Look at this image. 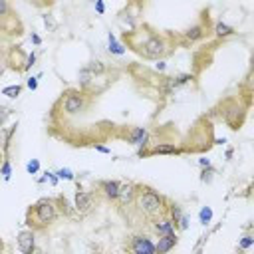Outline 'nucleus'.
I'll use <instances>...</instances> for the list:
<instances>
[{"instance_id":"nucleus-1","label":"nucleus","mask_w":254,"mask_h":254,"mask_svg":"<svg viewBox=\"0 0 254 254\" xmlns=\"http://www.w3.org/2000/svg\"><path fill=\"white\" fill-rule=\"evenodd\" d=\"M58 214H60V210H58L56 198H40L34 204H30V208L26 212V224L34 232L44 230L56 222Z\"/></svg>"},{"instance_id":"nucleus-2","label":"nucleus","mask_w":254,"mask_h":254,"mask_svg":"<svg viewBox=\"0 0 254 254\" xmlns=\"http://www.w3.org/2000/svg\"><path fill=\"white\" fill-rule=\"evenodd\" d=\"M129 46H131L133 52H137V54H141L143 58H149V60L163 58L171 50L169 38L161 32H149L145 38H141L139 42H131Z\"/></svg>"},{"instance_id":"nucleus-3","label":"nucleus","mask_w":254,"mask_h":254,"mask_svg":"<svg viewBox=\"0 0 254 254\" xmlns=\"http://www.w3.org/2000/svg\"><path fill=\"white\" fill-rule=\"evenodd\" d=\"M135 204H137V210L149 218H155L157 214H163L165 208H167V198L157 192L155 189L151 187H143V185H137V198H135Z\"/></svg>"},{"instance_id":"nucleus-4","label":"nucleus","mask_w":254,"mask_h":254,"mask_svg":"<svg viewBox=\"0 0 254 254\" xmlns=\"http://www.w3.org/2000/svg\"><path fill=\"white\" fill-rule=\"evenodd\" d=\"M87 95L83 91H69L64 99V111L65 115H79L87 109Z\"/></svg>"},{"instance_id":"nucleus-5","label":"nucleus","mask_w":254,"mask_h":254,"mask_svg":"<svg viewBox=\"0 0 254 254\" xmlns=\"http://www.w3.org/2000/svg\"><path fill=\"white\" fill-rule=\"evenodd\" d=\"M129 254H157L155 242L147 234H133L129 238Z\"/></svg>"},{"instance_id":"nucleus-6","label":"nucleus","mask_w":254,"mask_h":254,"mask_svg":"<svg viewBox=\"0 0 254 254\" xmlns=\"http://www.w3.org/2000/svg\"><path fill=\"white\" fill-rule=\"evenodd\" d=\"M151 228L157 236H167V234H177V226L175 222L167 216V214H161V216H155L153 222H151Z\"/></svg>"},{"instance_id":"nucleus-7","label":"nucleus","mask_w":254,"mask_h":254,"mask_svg":"<svg viewBox=\"0 0 254 254\" xmlns=\"http://www.w3.org/2000/svg\"><path fill=\"white\" fill-rule=\"evenodd\" d=\"M18 250L22 254H34L36 252V232L34 230H22L16 236Z\"/></svg>"},{"instance_id":"nucleus-8","label":"nucleus","mask_w":254,"mask_h":254,"mask_svg":"<svg viewBox=\"0 0 254 254\" xmlns=\"http://www.w3.org/2000/svg\"><path fill=\"white\" fill-rule=\"evenodd\" d=\"M95 206V196L91 190H77L75 192V210L79 214H87Z\"/></svg>"},{"instance_id":"nucleus-9","label":"nucleus","mask_w":254,"mask_h":254,"mask_svg":"<svg viewBox=\"0 0 254 254\" xmlns=\"http://www.w3.org/2000/svg\"><path fill=\"white\" fill-rule=\"evenodd\" d=\"M137 198V185L135 183H121L119 185V194H117V202L119 206H129L133 204Z\"/></svg>"},{"instance_id":"nucleus-10","label":"nucleus","mask_w":254,"mask_h":254,"mask_svg":"<svg viewBox=\"0 0 254 254\" xmlns=\"http://www.w3.org/2000/svg\"><path fill=\"white\" fill-rule=\"evenodd\" d=\"M181 149L177 145H171V143H159V145H153L149 151H141L139 155L141 157H147V155H179Z\"/></svg>"},{"instance_id":"nucleus-11","label":"nucleus","mask_w":254,"mask_h":254,"mask_svg":"<svg viewBox=\"0 0 254 254\" xmlns=\"http://www.w3.org/2000/svg\"><path fill=\"white\" fill-rule=\"evenodd\" d=\"M119 185L121 183H117V181H99V185H97V190L107 198V200H117V194H119Z\"/></svg>"},{"instance_id":"nucleus-12","label":"nucleus","mask_w":254,"mask_h":254,"mask_svg":"<svg viewBox=\"0 0 254 254\" xmlns=\"http://www.w3.org/2000/svg\"><path fill=\"white\" fill-rule=\"evenodd\" d=\"M179 242V236L177 234H167V236H159V240L155 242V250L157 254H169Z\"/></svg>"},{"instance_id":"nucleus-13","label":"nucleus","mask_w":254,"mask_h":254,"mask_svg":"<svg viewBox=\"0 0 254 254\" xmlns=\"http://www.w3.org/2000/svg\"><path fill=\"white\" fill-rule=\"evenodd\" d=\"M127 141H129L131 145H137V147L145 145V143H147V129H145V127H133V129L129 131V135H127Z\"/></svg>"},{"instance_id":"nucleus-14","label":"nucleus","mask_w":254,"mask_h":254,"mask_svg":"<svg viewBox=\"0 0 254 254\" xmlns=\"http://www.w3.org/2000/svg\"><path fill=\"white\" fill-rule=\"evenodd\" d=\"M204 36H206V28H204L202 24H194V26H190V28H187V30H185V38H187L189 42L202 40Z\"/></svg>"},{"instance_id":"nucleus-15","label":"nucleus","mask_w":254,"mask_h":254,"mask_svg":"<svg viewBox=\"0 0 254 254\" xmlns=\"http://www.w3.org/2000/svg\"><path fill=\"white\" fill-rule=\"evenodd\" d=\"M212 32H214V36H216V38H230V36H234V32H236V30H234L232 26L224 24V22H218V24L214 26V30H212Z\"/></svg>"},{"instance_id":"nucleus-16","label":"nucleus","mask_w":254,"mask_h":254,"mask_svg":"<svg viewBox=\"0 0 254 254\" xmlns=\"http://www.w3.org/2000/svg\"><path fill=\"white\" fill-rule=\"evenodd\" d=\"M85 69H87L91 75H99V73H103V71H105V64H103V62H99V60H93V62H89V64L85 65Z\"/></svg>"},{"instance_id":"nucleus-17","label":"nucleus","mask_w":254,"mask_h":254,"mask_svg":"<svg viewBox=\"0 0 254 254\" xmlns=\"http://www.w3.org/2000/svg\"><path fill=\"white\" fill-rule=\"evenodd\" d=\"M109 52H111V54H115V56H121V54L125 52V48L115 40V36H113L111 32H109Z\"/></svg>"},{"instance_id":"nucleus-18","label":"nucleus","mask_w":254,"mask_h":254,"mask_svg":"<svg viewBox=\"0 0 254 254\" xmlns=\"http://www.w3.org/2000/svg\"><path fill=\"white\" fill-rule=\"evenodd\" d=\"M91 79H93V75H91V73H89L85 67H81V69H79V85H81V89L89 87Z\"/></svg>"},{"instance_id":"nucleus-19","label":"nucleus","mask_w":254,"mask_h":254,"mask_svg":"<svg viewBox=\"0 0 254 254\" xmlns=\"http://www.w3.org/2000/svg\"><path fill=\"white\" fill-rule=\"evenodd\" d=\"M252 244H254V236H252V234H244V236L240 238V242H238V250L244 252V250H248Z\"/></svg>"},{"instance_id":"nucleus-20","label":"nucleus","mask_w":254,"mask_h":254,"mask_svg":"<svg viewBox=\"0 0 254 254\" xmlns=\"http://www.w3.org/2000/svg\"><path fill=\"white\" fill-rule=\"evenodd\" d=\"M20 91H22V85H8V87L2 89V93L8 95V97H18Z\"/></svg>"},{"instance_id":"nucleus-21","label":"nucleus","mask_w":254,"mask_h":254,"mask_svg":"<svg viewBox=\"0 0 254 254\" xmlns=\"http://www.w3.org/2000/svg\"><path fill=\"white\" fill-rule=\"evenodd\" d=\"M198 218H200V222H202V224H208V222H210V218H212V210H210L208 206H202V208H200V212H198Z\"/></svg>"},{"instance_id":"nucleus-22","label":"nucleus","mask_w":254,"mask_h":254,"mask_svg":"<svg viewBox=\"0 0 254 254\" xmlns=\"http://www.w3.org/2000/svg\"><path fill=\"white\" fill-rule=\"evenodd\" d=\"M26 171H28L30 175H36V173L40 171V161H38V159H32V161L26 165Z\"/></svg>"},{"instance_id":"nucleus-23","label":"nucleus","mask_w":254,"mask_h":254,"mask_svg":"<svg viewBox=\"0 0 254 254\" xmlns=\"http://www.w3.org/2000/svg\"><path fill=\"white\" fill-rule=\"evenodd\" d=\"M56 177H58V179H65V181H73V173H71L69 169H60V171L56 173Z\"/></svg>"},{"instance_id":"nucleus-24","label":"nucleus","mask_w":254,"mask_h":254,"mask_svg":"<svg viewBox=\"0 0 254 254\" xmlns=\"http://www.w3.org/2000/svg\"><path fill=\"white\" fill-rule=\"evenodd\" d=\"M0 173H2V177L8 181L10 179V161L8 159H4V163H2V169H0Z\"/></svg>"},{"instance_id":"nucleus-25","label":"nucleus","mask_w":254,"mask_h":254,"mask_svg":"<svg viewBox=\"0 0 254 254\" xmlns=\"http://www.w3.org/2000/svg\"><path fill=\"white\" fill-rule=\"evenodd\" d=\"M8 12H10V4L4 2V0H0V16H6Z\"/></svg>"},{"instance_id":"nucleus-26","label":"nucleus","mask_w":254,"mask_h":254,"mask_svg":"<svg viewBox=\"0 0 254 254\" xmlns=\"http://www.w3.org/2000/svg\"><path fill=\"white\" fill-rule=\"evenodd\" d=\"M34 62H36V54H30V56H28V60H26V65H24V69H28L30 65H34Z\"/></svg>"},{"instance_id":"nucleus-27","label":"nucleus","mask_w":254,"mask_h":254,"mask_svg":"<svg viewBox=\"0 0 254 254\" xmlns=\"http://www.w3.org/2000/svg\"><path fill=\"white\" fill-rule=\"evenodd\" d=\"M28 87H30V89H36V87H38V77H30V79H28Z\"/></svg>"},{"instance_id":"nucleus-28","label":"nucleus","mask_w":254,"mask_h":254,"mask_svg":"<svg viewBox=\"0 0 254 254\" xmlns=\"http://www.w3.org/2000/svg\"><path fill=\"white\" fill-rule=\"evenodd\" d=\"M95 10H97L99 14H103V12H105V4H103L101 0H99V2H95Z\"/></svg>"},{"instance_id":"nucleus-29","label":"nucleus","mask_w":254,"mask_h":254,"mask_svg":"<svg viewBox=\"0 0 254 254\" xmlns=\"http://www.w3.org/2000/svg\"><path fill=\"white\" fill-rule=\"evenodd\" d=\"M198 165H200V167H206V169H210V161H208V159H198Z\"/></svg>"},{"instance_id":"nucleus-30","label":"nucleus","mask_w":254,"mask_h":254,"mask_svg":"<svg viewBox=\"0 0 254 254\" xmlns=\"http://www.w3.org/2000/svg\"><path fill=\"white\" fill-rule=\"evenodd\" d=\"M95 149H97L99 153H105V155H109V153H111V151H109L107 147H101V145H95Z\"/></svg>"},{"instance_id":"nucleus-31","label":"nucleus","mask_w":254,"mask_h":254,"mask_svg":"<svg viewBox=\"0 0 254 254\" xmlns=\"http://www.w3.org/2000/svg\"><path fill=\"white\" fill-rule=\"evenodd\" d=\"M32 42H34L36 46H40V44H42V40H40V36H36V34H32Z\"/></svg>"},{"instance_id":"nucleus-32","label":"nucleus","mask_w":254,"mask_h":254,"mask_svg":"<svg viewBox=\"0 0 254 254\" xmlns=\"http://www.w3.org/2000/svg\"><path fill=\"white\" fill-rule=\"evenodd\" d=\"M155 67H157V69H159V71H163V69H165V62H159V64H157V65H155Z\"/></svg>"},{"instance_id":"nucleus-33","label":"nucleus","mask_w":254,"mask_h":254,"mask_svg":"<svg viewBox=\"0 0 254 254\" xmlns=\"http://www.w3.org/2000/svg\"><path fill=\"white\" fill-rule=\"evenodd\" d=\"M34 254H46V252H42V250H38V248H36V252H34Z\"/></svg>"},{"instance_id":"nucleus-34","label":"nucleus","mask_w":254,"mask_h":254,"mask_svg":"<svg viewBox=\"0 0 254 254\" xmlns=\"http://www.w3.org/2000/svg\"><path fill=\"white\" fill-rule=\"evenodd\" d=\"M2 163H4V159H2V153H0V165H2Z\"/></svg>"},{"instance_id":"nucleus-35","label":"nucleus","mask_w":254,"mask_h":254,"mask_svg":"<svg viewBox=\"0 0 254 254\" xmlns=\"http://www.w3.org/2000/svg\"><path fill=\"white\" fill-rule=\"evenodd\" d=\"M0 133H2V123H0Z\"/></svg>"},{"instance_id":"nucleus-36","label":"nucleus","mask_w":254,"mask_h":254,"mask_svg":"<svg viewBox=\"0 0 254 254\" xmlns=\"http://www.w3.org/2000/svg\"><path fill=\"white\" fill-rule=\"evenodd\" d=\"M0 250H2V240H0Z\"/></svg>"}]
</instances>
